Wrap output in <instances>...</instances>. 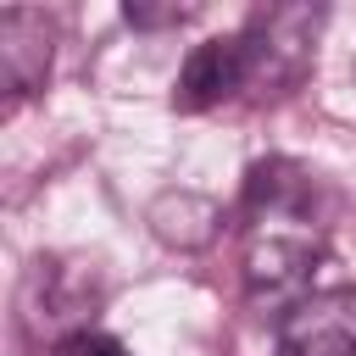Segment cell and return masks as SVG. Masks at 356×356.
<instances>
[{"mask_svg":"<svg viewBox=\"0 0 356 356\" xmlns=\"http://www.w3.org/2000/svg\"><path fill=\"white\" fill-rule=\"evenodd\" d=\"M122 17H128L134 28H178V22L200 17V6H178V0H167V6H145V0H134V6H122Z\"/></svg>","mask_w":356,"mask_h":356,"instance_id":"cell-5","label":"cell"},{"mask_svg":"<svg viewBox=\"0 0 356 356\" xmlns=\"http://www.w3.org/2000/svg\"><path fill=\"white\" fill-rule=\"evenodd\" d=\"M50 72V28L39 11H0V78L11 95H33Z\"/></svg>","mask_w":356,"mask_h":356,"instance_id":"cell-3","label":"cell"},{"mask_svg":"<svg viewBox=\"0 0 356 356\" xmlns=\"http://www.w3.org/2000/svg\"><path fill=\"white\" fill-rule=\"evenodd\" d=\"M250 72H256V50H250V39H245V33H234V39H206V44H195V50H189V61H184V72H178V95H172V100H178L184 111H206V106H217V100L239 95Z\"/></svg>","mask_w":356,"mask_h":356,"instance_id":"cell-2","label":"cell"},{"mask_svg":"<svg viewBox=\"0 0 356 356\" xmlns=\"http://www.w3.org/2000/svg\"><path fill=\"white\" fill-rule=\"evenodd\" d=\"M222 228V206L195 195V189H167L156 206H150V234L172 250H206Z\"/></svg>","mask_w":356,"mask_h":356,"instance_id":"cell-4","label":"cell"},{"mask_svg":"<svg viewBox=\"0 0 356 356\" xmlns=\"http://www.w3.org/2000/svg\"><path fill=\"white\" fill-rule=\"evenodd\" d=\"M278 356H356V289L300 295L278 323Z\"/></svg>","mask_w":356,"mask_h":356,"instance_id":"cell-1","label":"cell"},{"mask_svg":"<svg viewBox=\"0 0 356 356\" xmlns=\"http://www.w3.org/2000/svg\"><path fill=\"white\" fill-rule=\"evenodd\" d=\"M72 356H128L117 339H106V334H83L78 345H72Z\"/></svg>","mask_w":356,"mask_h":356,"instance_id":"cell-6","label":"cell"}]
</instances>
